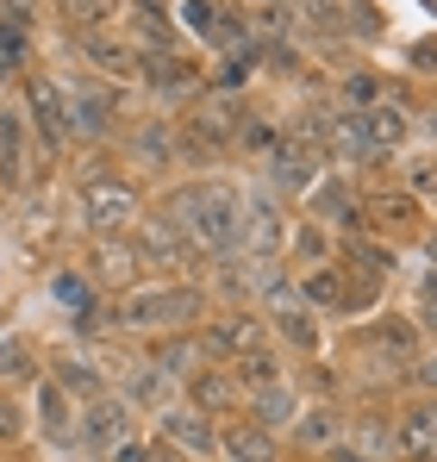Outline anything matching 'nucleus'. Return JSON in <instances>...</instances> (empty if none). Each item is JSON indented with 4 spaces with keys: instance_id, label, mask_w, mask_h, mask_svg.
<instances>
[{
    "instance_id": "nucleus-1",
    "label": "nucleus",
    "mask_w": 437,
    "mask_h": 462,
    "mask_svg": "<svg viewBox=\"0 0 437 462\" xmlns=\"http://www.w3.org/2000/svg\"><path fill=\"white\" fill-rule=\"evenodd\" d=\"M169 226L200 250H237L244 244V194L237 188H188L169 200Z\"/></svg>"
},
{
    "instance_id": "nucleus-2",
    "label": "nucleus",
    "mask_w": 437,
    "mask_h": 462,
    "mask_svg": "<svg viewBox=\"0 0 437 462\" xmlns=\"http://www.w3.org/2000/svg\"><path fill=\"white\" fill-rule=\"evenodd\" d=\"M207 307L200 300V288H132L126 294V307H119V325H132V331H144V325H188L194 312Z\"/></svg>"
},
{
    "instance_id": "nucleus-3",
    "label": "nucleus",
    "mask_w": 437,
    "mask_h": 462,
    "mask_svg": "<svg viewBox=\"0 0 437 462\" xmlns=\"http://www.w3.org/2000/svg\"><path fill=\"white\" fill-rule=\"evenodd\" d=\"M81 219L100 231V237H113V231H126L132 219H138V200H132V188H126V181L94 175V181H81Z\"/></svg>"
},
{
    "instance_id": "nucleus-4",
    "label": "nucleus",
    "mask_w": 437,
    "mask_h": 462,
    "mask_svg": "<svg viewBox=\"0 0 437 462\" xmlns=\"http://www.w3.org/2000/svg\"><path fill=\"white\" fill-rule=\"evenodd\" d=\"M126 431H132V406L126 400H113V393H94L88 406H81V425H75V438H81V450H113V444H126Z\"/></svg>"
},
{
    "instance_id": "nucleus-5",
    "label": "nucleus",
    "mask_w": 437,
    "mask_h": 462,
    "mask_svg": "<svg viewBox=\"0 0 437 462\" xmlns=\"http://www.w3.org/2000/svg\"><path fill=\"white\" fill-rule=\"evenodd\" d=\"M282 237H288V226H282V213H275V200H269V194L244 200V244H250V256H275V250H282Z\"/></svg>"
},
{
    "instance_id": "nucleus-6",
    "label": "nucleus",
    "mask_w": 437,
    "mask_h": 462,
    "mask_svg": "<svg viewBox=\"0 0 437 462\" xmlns=\"http://www.w3.org/2000/svg\"><path fill=\"white\" fill-rule=\"evenodd\" d=\"M163 438L175 444V450H188V457H213L218 450V438H213V425H207V412H181V406H169L163 412Z\"/></svg>"
},
{
    "instance_id": "nucleus-7",
    "label": "nucleus",
    "mask_w": 437,
    "mask_h": 462,
    "mask_svg": "<svg viewBox=\"0 0 437 462\" xmlns=\"http://www.w3.org/2000/svg\"><path fill=\"white\" fill-rule=\"evenodd\" d=\"M200 350L207 356H256L263 350V325L256 319H218V325H207Z\"/></svg>"
},
{
    "instance_id": "nucleus-8",
    "label": "nucleus",
    "mask_w": 437,
    "mask_h": 462,
    "mask_svg": "<svg viewBox=\"0 0 437 462\" xmlns=\"http://www.w3.org/2000/svg\"><path fill=\"white\" fill-rule=\"evenodd\" d=\"M32 119H38V132H44L51 144H70V100H63V88L51 76L32 81Z\"/></svg>"
},
{
    "instance_id": "nucleus-9",
    "label": "nucleus",
    "mask_w": 437,
    "mask_h": 462,
    "mask_svg": "<svg viewBox=\"0 0 437 462\" xmlns=\"http://www.w3.org/2000/svg\"><path fill=\"white\" fill-rule=\"evenodd\" d=\"M269 307H275V325L288 331V344H300V350H319V325H312V312L300 307V294L293 288H269Z\"/></svg>"
},
{
    "instance_id": "nucleus-10",
    "label": "nucleus",
    "mask_w": 437,
    "mask_h": 462,
    "mask_svg": "<svg viewBox=\"0 0 437 462\" xmlns=\"http://www.w3.org/2000/svg\"><path fill=\"white\" fill-rule=\"evenodd\" d=\"M394 444H400V457H413V462H437V400L406 412V425H400Z\"/></svg>"
},
{
    "instance_id": "nucleus-11",
    "label": "nucleus",
    "mask_w": 437,
    "mask_h": 462,
    "mask_svg": "<svg viewBox=\"0 0 437 462\" xmlns=\"http://www.w3.org/2000/svg\"><path fill=\"white\" fill-rule=\"evenodd\" d=\"M81 57H88V63H100L107 76H132V69H138V51H132V44H119V38H107L100 25H88V32H81Z\"/></svg>"
},
{
    "instance_id": "nucleus-12",
    "label": "nucleus",
    "mask_w": 437,
    "mask_h": 462,
    "mask_svg": "<svg viewBox=\"0 0 437 462\" xmlns=\"http://www.w3.org/2000/svg\"><path fill=\"white\" fill-rule=\"evenodd\" d=\"M63 100H70V132H107V113H113V94H100V88H63Z\"/></svg>"
},
{
    "instance_id": "nucleus-13",
    "label": "nucleus",
    "mask_w": 437,
    "mask_h": 462,
    "mask_svg": "<svg viewBox=\"0 0 437 462\" xmlns=\"http://www.w3.org/2000/svg\"><path fill=\"white\" fill-rule=\"evenodd\" d=\"M126 406H150V412H169L175 406V375H163L156 363H144L132 382H126Z\"/></svg>"
},
{
    "instance_id": "nucleus-14",
    "label": "nucleus",
    "mask_w": 437,
    "mask_h": 462,
    "mask_svg": "<svg viewBox=\"0 0 437 462\" xmlns=\"http://www.w3.org/2000/svg\"><path fill=\"white\" fill-rule=\"evenodd\" d=\"M132 244H138V256H144V263H163V269H175V263L188 256V237H181L175 226H169V219L144 226L138 237H132Z\"/></svg>"
},
{
    "instance_id": "nucleus-15",
    "label": "nucleus",
    "mask_w": 437,
    "mask_h": 462,
    "mask_svg": "<svg viewBox=\"0 0 437 462\" xmlns=\"http://www.w3.org/2000/svg\"><path fill=\"white\" fill-rule=\"evenodd\" d=\"M138 263H144V256H138V244H126V237H100V250H94V275H100V282H113V288H119V282H132V275H138Z\"/></svg>"
},
{
    "instance_id": "nucleus-16",
    "label": "nucleus",
    "mask_w": 437,
    "mask_h": 462,
    "mask_svg": "<svg viewBox=\"0 0 437 462\" xmlns=\"http://www.w3.org/2000/svg\"><path fill=\"white\" fill-rule=\"evenodd\" d=\"M218 450L231 462H275V438H269L263 425H231V431L218 438Z\"/></svg>"
},
{
    "instance_id": "nucleus-17",
    "label": "nucleus",
    "mask_w": 437,
    "mask_h": 462,
    "mask_svg": "<svg viewBox=\"0 0 437 462\" xmlns=\"http://www.w3.org/2000/svg\"><path fill=\"white\" fill-rule=\"evenodd\" d=\"M38 425H44V438H51V444H70V438H75V425H70V393H63L57 382L38 387Z\"/></svg>"
},
{
    "instance_id": "nucleus-18",
    "label": "nucleus",
    "mask_w": 437,
    "mask_h": 462,
    "mask_svg": "<svg viewBox=\"0 0 437 462\" xmlns=\"http://www.w3.org/2000/svg\"><path fill=\"white\" fill-rule=\"evenodd\" d=\"M312 175H319V151L300 144V138H288V144L275 151V188H300V181H312Z\"/></svg>"
},
{
    "instance_id": "nucleus-19",
    "label": "nucleus",
    "mask_w": 437,
    "mask_h": 462,
    "mask_svg": "<svg viewBox=\"0 0 437 462\" xmlns=\"http://www.w3.org/2000/svg\"><path fill=\"white\" fill-rule=\"evenodd\" d=\"M0 175L25 181V119L19 113H0Z\"/></svg>"
},
{
    "instance_id": "nucleus-20",
    "label": "nucleus",
    "mask_w": 437,
    "mask_h": 462,
    "mask_svg": "<svg viewBox=\"0 0 437 462\" xmlns=\"http://www.w3.org/2000/svg\"><path fill=\"white\" fill-rule=\"evenodd\" d=\"M357 119H363L368 151H394V144L406 138V119H400L394 106H368V113H357Z\"/></svg>"
},
{
    "instance_id": "nucleus-21",
    "label": "nucleus",
    "mask_w": 437,
    "mask_h": 462,
    "mask_svg": "<svg viewBox=\"0 0 437 462\" xmlns=\"http://www.w3.org/2000/svg\"><path fill=\"white\" fill-rule=\"evenodd\" d=\"M288 419H300V400H293V387H288V382L256 387V425L269 431V425H288Z\"/></svg>"
},
{
    "instance_id": "nucleus-22",
    "label": "nucleus",
    "mask_w": 437,
    "mask_h": 462,
    "mask_svg": "<svg viewBox=\"0 0 437 462\" xmlns=\"http://www.w3.org/2000/svg\"><path fill=\"white\" fill-rule=\"evenodd\" d=\"M188 393H194V412H225V406H231V375L207 369V375L188 382Z\"/></svg>"
},
{
    "instance_id": "nucleus-23",
    "label": "nucleus",
    "mask_w": 437,
    "mask_h": 462,
    "mask_svg": "<svg viewBox=\"0 0 437 462\" xmlns=\"http://www.w3.org/2000/svg\"><path fill=\"white\" fill-rule=\"evenodd\" d=\"M312 219H325V226H350V219H357V213H350V188H344V181L319 188V194H312Z\"/></svg>"
},
{
    "instance_id": "nucleus-24",
    "label": "nucleus",
    "mask_w": 437,
    "mask_h": 462,
    "mask_svg": "<svg viewBox=\"0 0 437 462\" xmlns=\"http://www.w3.org/2000/svg\"><path fill=\"white\" fill-rule=\"evenodd\" d=\"M225 282H237V288H275V269H269V256H237V263H225Z\"/></svg>"
},
{
    "instance_id": "nucleus-25",
    "label": "nucleus",
    "mask_w": 437,
    "mask_h": 462,
    "mask_svg": "<svg viewBox=\"0 0 437 462\" xmlns=\"http://www.w3.org/2000/svg\"><path fill=\"white\" fill-rule=\"evenodd\" d=\"M293 425H300V444H312V450H331L338 444V419L331 412H300Z\"/></svg>"
},
{
    "instance_id": "nucleus-26",
    "label": "nucleus",
    "mask_w": 437,
    "mask_h": 462,
    "mask_svg": "<svg viewBox=\"0 0 437 462\" xmlns=\"http://www.w3.org/2000/svg\"><path fill=\"white\" fill-rule=\"evenodd\" d=\"M150 81H163V88H188L194 81V63H181V57H169V51H150Z\"/></svg>"
},
{
    "instance_id": "nucleus-27",
    "label": "nucleus",
    "mask_w": 437,
    "mask_h": 462,
    "mask_svg": "<svg viewBox=\"0 0 437 462\" xmlns=\"http://www.w3.org/2000/svg\"><path fill=\"white\" fill-rule=\"evenodd\" d=\"M132 151H138V156H150V162H169V156L181 151V138H169L163 125H150V132H138V138H132Z\"/></svg>"
},
{
    "instance_id": "nucleus-28",
    "label": "nucleus",
    "mask_w": 437,
    "mask_h": 462,
    "mask_svg": "<svg viewBox=\"0 0 437 462\" xmlns=\"http://www.w3.org/2000/svg\"><path fill=\"white\" fill-rule=\"evenodd\" d=\"M237 375H244V382H256V387H275V382H282V369H275V356H269V350L237 356Z\"/></svg>"
},
{
    "instance_id": "nucleus-29",
    "label": "nucleus",
    "mask_w": 437,
    "mask_h": 462,
    "mask_svg": "<svg viewBox=\"0 0 437 462\" xmlns=\"http://www.w3.org/2000/svg\"><path fill=\"white\" fill-rule=\"evenodd\" d=\"M63 6H70L75 32H88V25H100L107 13H119V0H63Z\"/></svg>"
},
{
    "instance_id": "nucleus-30",
    "label": "nucleus",
    "mask_w": 437,
    "mask_h": 462,
    "mask_svg": "<svg viewBox=\"0 0 437 462\" xmlns=\"http://www.w3.org/2000/svg\"><path fill=\"white\" fill-rule=\"evenodd\" d=\"M57 387L63 393H100V375L81 369V363H57Z\"/></svg>"
},
{
    "instance_id": "nucleus-31",
    "label": "nucleus",
    "mask_w": 437,
    "mask_h": 462,
    "mask_svg": "<svg viewBox=\"0 0 437 462\" xmlns=\"http://www.w3.org/2000/svg\"><path fill=\"white\" fill-rule=\"evenodd\" d=\"M132 25H138V38H144L150 51H163V44H169V25L156 19V6H132Z\"/></svg>"
},
{
    "instance_id": "nucleus-32",
    "label": "nucleus",
    "mask_w": 437,
    "mask_h": 462,
    "mask_svg": "<svg viewBox=\"0 0 437 462\" xmlns=\"http://www.w3.org/2000/svg\"><path fill=\"white\" fill-rule=\"evenodd\" d=\"M19 57H25V32H19L13 19H0V76H6Z\"/></svg>"
},
{
    "instance_id": "nucleus-33",
    "label": "nucleus",
    "mask_w": 437,
    "mask_h": 462,
    "mask_svg": "<svg viewBox=\"0 0 437 462\" xmlns=\"http://www.w3.org/2000/svg\"><path fill=\"white\" fill-rule=\"evenodd\" d=\"M306 294H312V300H331V307H338V300H350L344 275H312V282H306Z\"/></svg>"
},
{
    "instance_id": "nucleus-34",
    "label": "nucleus",
    "mask_w": 437,
    "mask_h": 462,
    "mask_svg": "<svg viewBox=\"0 0 437 462\" xmlns=\"http://www.w3.org/2000/svg\"><path fill=\"white\" fill-rule=\"evenodd\" d=\"M25 425H19V406L13 400H0V438H19Z\"/></svg>"
},
{
    "instance_id": "nucleus-35",
    "label": "nucleus",
    "mask_w": 437,
    "mask_h": 462,
    "mask_svg": "<svg viewBox=\"0 0 437 462\" xmlns=\"http://www.w3.org/2000/svg\"><path fill=\"white\" fill-rule=\"evenodd\" d=\"M57 300H70V307H75V300H88V288H81L75 275H63V282H57Z\"/></svg>"
},
{
    "instance_id": "nucleus-36",
    "label": "nucleus",
    "mask_w": 437,
    "mask_h": 462,
    "mask_svg": "<svg viewBox=\"0 0 437 462\" xmlns=\"http://www.w3.org/2000/svg\"><path fill=\"white\" fill-rule=\"evenodd\" d=\"M413 188H425V194H437V162H432V169H413Z\"/></svg>"
},
{
    "instance_id": "nucleus-37",
    "label": "nucleus",
    "mask_w": 437,
    "mask_h": 462,
    "mask_svg": "<svg viewBox=\"0 0 437 462\" xmlns=\"http://www.w3.org/2000/svg\"><path fill=\"white\" fill-rule=\"evenodd\" d=\"M113 462H144V444H113Z\"/></svg>"
},
{
    "instance_id": "nucleus-38",
    "label": "nucleus",
    "mask_w": 437,
    "mask_h": 462,
    "mask_svg": "<svg viewBox=\"0 0 437 462\" xmlns=\"http://www.w3.org/2000/svg\"><path fill=\"white\" fill-rule=\"evenodd\" d=\"M325 462H375V457H363V450H338V444H331V450H325Z\"/></svg>"
},
{
    "instance_id": "nucleus-39",
    "label": "nucleus",
    "mask_w": 437,
    "mask_h": 462,
    "mask_svg": "<svg viewBox=\"0 0 437 462\" xmlns=\"http://www.w3.org/2000/svg\"><path fill=\"white\" fill-rule=\"evenodd\" d=\"M413 57H419V69H437V44H419Z\"/></svg>"
},
{
    "instance_id": "nucleus-40",
    "label": "nucleus",
    "mask_w": 437,
    "mask_h": 462,
    "mask_svg": "<svg viewBox=\"0 0 437 462\" xmlns=\"http://www.w3.org/2000/svg\"><path fill=\"white\" fill-rule=\"evenodd\" d=\"M419 382H425V387H437V356H432V363H419Z\"/></svg>"
},
{
    "instance_id": "nucleus-41",
    "label": "nucleus",
    "mask_w": 437,
    "mask_h": 462,
    "mask_svg": "<svg viewBox=\"0 0 437 462\" xmlns=\"http://www.w3.org/2000/svg\"><path fill=\"white\" fill-rule=\"evenodd\" d=\"M432 263H437V237H432Z\"/></svg>"
}]
</instances>
